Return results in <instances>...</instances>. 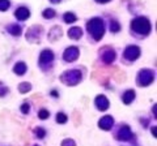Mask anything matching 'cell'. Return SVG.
Instances as JSON below:
<instances>
[{
	"instance_id": "cell-1",
	"label": "cell",
	"mask_w": 157,
	"mask_h": 146,
	"mask_svg": "<svg viewBox=\"0 0 157 146\" xmlns=\"http://www.w3.org/2000/svg\"><path fill=\"white\" fill-rule=\"evenodd\" d=\"M88 29H89V31L93 34V37H94V39L98 41L101 39L102 35H104V24H102L101 20H92L89 24H88Z\"/></svg>"
},
{
	"instance_id": "cell-2",
	"label": "cell",
	"mask_w": 157,
	"mask_h": 146,
	"mask_svg": "<svg viewBox=\"0 0 157 146\" xmlns=\"http://www.w3.org/2000/svg\"><path fill=\"white\" fill-rule=\"evenodd\" d=\"M132 27H134L135 31L140 33V34H148L151 30V24L147 18L140 17V18H136V20L132 22Z\"/></svg>"
},
{
	"instance_id": "cell-3",
	"label": "cell",
	"mask_w": 157,
	"mask_h": 146,
	"mask_svg": "<svg viewBox=\"0 0 157 146\" xmlns=\"http://www.w3.org/2000/svg\"><path fill=\"white\" fill-rule=\"evenodd\" d=\"M139 55H140V51H139V48L135 47V46L128 47V48L126 50V52H124V56H126L128 60H135Z\"/></svg>"
},
{
	"instance_id": "cell-4",
	"label": "cell",
	"mask_w": 157,
	"mask_h": 146,
	"mask_svg": "<svg viewBox=\"0 0 157 146\" xmlns=\"http://www.w3.org/2000/svg\"><path fill=\"white\" fill-rule=\"evenodd\" d=\"M111 125H113V119L110 118V116H106V118H104L101 120V123H100V126L102 129H110Z\"/></svg>"
},
{
	"instance_id": "cell-5",
	"label": "cell",
	"mask_w": 157,
	"mask_h": 146,
	"mask_svg": "<svg viewBox=\"0 0 157 146\" xmlns=\"http://www.w3.org/2000/svg\"><path fill=\"white\" fill-rule=\"evenodd\" d=\"M107 100H106V98L105 97H98L97 98V106H98V108L100 110H106L107 108Z\"/></svg>"
},
{
	"instance_id": "cell-6",
	"label": "cell",
	"mask_w": 157,
	"mask_h": 146,
	"mask_svg": "<svg viewBox=\"0 0 157 146\" xmlns=\"http://www.w3.org/2000/svg\"><path fill=\"white\" fill-rule=\"evenodd\" d=\"M68 35H70L71 38H73V39H77V38L81 37V29L80 27H73L70 30V33H68Z\"/></svg>"
},
{
	"instance_id": "cell-7",
	"label": "cell",
	"mask_w": 157,
	"mask_h": 146,
	"mask_svg": "<svg viewBox=\"0 0 157 146\" xmlns=\"http://www.w3.org/2000/svg\"><path fill=\"white\" fill-rule=\"evenodd\" d=\"M16 16H17L18 20H24V18H26L29 16V11L26 8H20L16 12Z\"/></svg>"
},
{
	"instance_id": "cell-8",
	"label": "cell",
	"mask_w": 157,
	"mask_h": 146,
	"mask_svg": "<svg viewBox=\"0 0 157 146\" xmlns=\"http://www.w3.org/2000/svg\"><path fill=\"white\" fill-rule=\"evenodd\" d=\"M134 97H135V93H134V90H128L127 93L124 94L123 97V100H124V103H130V102L134 99Z\"/></svg>"
},
{
	"instance_id": "cell-9",
	"label": "cell",
	"mask_w": 157,
	"mask_h": 146,
	"mask_svg": "<svg viewBox=\"0 0 157 146\" xmlns=\"http://www.w3.org/2000/svg\"><path fill=\"white\" fill-rule=\"evenodd\" d=\"M25 69H26V67H25V64H24V63H18V64L14 67V72H16L17 75H24Z\"/></svg>"
},
{
	"instance_id": "cell-10",
	"label": "cell",
	"mask_w": 157,
	"mask_h": 146,
	"mask_svg": "<svg viewBox=\"0 0 157 146\" xmlns=\"http://www.w3.org/2000/svg\"><path fill=\"white\" fill-rule=\"evenodd\" d=\"M64 20H66V22H75L76 21V16L75 14H72V13H66L64 14Z\"/></svg>"
},
{
	"instance_id": "cell-11",
	"label": "cell",
	"mask_w": 157,
	"mask_h": 146,
	"mask_svg": "<svg viewBox=\"0 0 157 146\" xmlns=\"http://www.w3.org/2000/svg\"><path fill=\"white\" fill-rule=\"evenodd\" d=\"M66 120H67V116L64 114H58V116H56L58 123H66Z\"/></svg>"
},
{
	"instance_id": "cell-12",
	"label": "cell",
	"mask_w": 157,
	"mask_h": 146,
	"mask_svg": "<svg viewBox=\"0 0 157 146\" xmlns=\"http://www.w3.org/2000/svg\"><path fill=\"white\" fill-rule=\"evenodd\" d=\"M48 118V111H46V110H41L39 111V119H47Z\"/></svg>"
},
{
	"instance_id": "cell-13",
	"label": "cell",
	"mask_w": 157,
	"mask_h": 146,
	"mask_svg": "<svg viewBox=\"0 0 157 146\" xmlns=\"http://www.w3.org/2000/svg\"><path fill=\"white\" fill-rule=\"evenodd\" d=\"M114 57H115L114 52H111V51H110V53H107V56H105L104 59H105L107 63H110V61H113V60H114Z\"/></svg>"
},
{
	"instance_id": "cell-14",
	"label": "cell",
	"mask_w": 157,
	"mask_h": 146,
	"mask_svg": "<svg viewBox=\"0 0 157 146\" xmlns=\"http://www.w3.org/2000/svg\"><path fill=\"white\" fill-rule=\"evenodd\" d=\"M9 7V3L7 2V0H2V3H0V8L2 9H7Z\"/></svg>"
},
{
	"instance_id": "cell-15",
	"label": "cell",
	"mask_w": 157,
	"mask_h": 146,
	"mask_svg": "<svg viewBox=\"0 0 157 146\" xmlns=\"http://www.w3.org/2000/svg\"><path fill=\"white\" fill-rule=\"evenodd\" d=\"M36 133L38 134V137H39V138H43V137H45V130H43V129H37V130H36Z\"/></svg>"
},
{
	"instance_id": "cell-16",
	"label": "cell",
	"mask_w": 157,
	"mask_h": 146,
	"mask_svg": "<svg viewBox=\"0 0 157 146\" xmlns=\"http://www.w3.org/2000/svg\"><path fill=\"white\" fill-rule=\"evenodd\" d=\"M111 29H113V31H118V30H119V26H118V24L115 21L111 22Z\"/></svg>"
},
{
	"instance_id": "cell-17",
	"label": "cell",
	"mask_w": 157,
	"mask_h": 146,
	"mask_svg": "<svg viewBox=\"0 0 157 146\" xmlns=\"http://www.w3.org/2000/svg\"><path fill=\"white\" fill-rule=\"evenodd\" d=\"M30 89V85H26V82H24V84L21 85V87H20V90L24 91V90H29Z\"/></svg>"
},
{
	"instance_id": "cell-18",
	"label": "cell",
	"mask_w": 157,
	"mask_h": 146,
	"mask_svg": "<svg viewBox=\"0 0 157 146\" xmlns=\"http://www.w3.org/2000/svg\"><path fill=\"white\" fill-rule=\"evenodd\" d=\"M54 14H55V13H54V12L51 11V9H48L47 12H45V13H43V16H45V17H52Z\"/></svg>"
},
{
	"instance_id": "cell-19",
	"label": "cell",
	"mask_w": 157,
	"mask_h": 146,
	"mask_svg": "<svg viewBox=\"0 0 157 146\" xmlns=\"http://www.w3.org/2000/svg\"><path fill=\"white\" fill-rule=\"evenodd\" d=\"M12 34H16V35H20V27H12Z\"/></svg>"
},
{
	"instance_id": "cell-20",
	"label": "cell",
	"mask_w": 157,
	"mask_h": 146,
	"mask_svg": "<svg viewBox=\"0 0 157 146\" xmlns=\"http://www.w3.org/2000/svg\"><path fill=\"white\" fill-rule=\"evenodd\" d=\"M21 111H22V112H28V111H29V106L28 104H24L21 107Z\"/></svg>"
},
{
	"instance_id": "cell-21",
	"label": "cell",
	"mask_w": 157,
	"mask_h": 146,
	"mask_svg": "<svg viewBox=\"0 0 157 146\" xmlns=\"http://www.w3.org/2000/svg\"><path fill=\"white\" fill-rule=\"evenodd\" d=\"M152 132H153V136L156 137V128H153V129H152Z\"/></svg>"
},
{
	"instance_id": "cell-22",
	"label": "cell",
	"mask_w": 157,
	"mask_h": 146,
	"mask_svg": "<svg viewBox=\"0 0 157 146\" xmlns=\"http://www.w3.org/2000/svg\"><path fill=\"white\" fill-rule=\"evenodd\" d=\"M97 2H101V3H106V2H109V0H97Z\"/></svg>"
}]
</instances>
